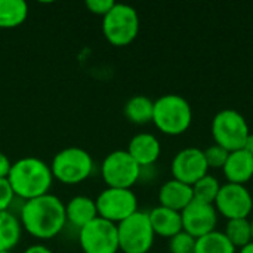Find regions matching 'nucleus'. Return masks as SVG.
<instances>
[{"instance_id":"nucleus-7","label":"nucleus","mask_w":253,"mask_h":253,"mask_svg":"<svg viewBox=\"0 0 253 253\" xmlns=\"http://www.w3.org/2000/svg\"><path fill=\"white\" fill-rule=\"evenodd\" d=\"M119 248L125 253H147L154 243V231L148 212H135L127 219L117 224Z\"/></svg>"},{"instance_id":"nucleus-4","label":"nucleus","mask_w":253,"mask_h":253,"mask_svg":"<svg viewBox=\"0 0 253 253\" xmlns=\"http://www.w3.org/2000/svg\"><path fill=\"white\" fill-rule=\"evenodd\" d=\"M93 169L90 154L79 147H68L58 151L50 163L52 176L62 184L74 185L89 178Z\"/></svg>"},{"instance_id":"nucleus-27","label":"nucleus","mask_w":253,"mask_h":253,"mask_svg":"<svg viewBox=\"0 0 253 253\" xmlns=\"http://www.w3.org/2000/svg\"><path fill=\"white\" fill-rule=\"evenodd\" d=\"M114 4L116 1L113 0H87L86 1V7L89 9V12L93 15H99L102 18L113 9Z\"/></svg>"},{"instance_id":"nucleus-23","label":"nucleus","mask_w":253,"mask_h":253,"mask_svg":"<svg viewBox=\"0 0 253 253\" xmlns=\"http://www.w3.org/2000/svg\"><path fill=\"white\" fill-rule=\"evenodd\" d=\"M224 234L228 237V240L237 248H245L252 242V230H251V221L248 218H237V219H228Z\"/></svg>"},{"instance_id":"nucleus-12","label":"nucleus","mask_w":253,"mask_h":253,"mask_svg":"<svg viewBox=\"0 0 253 253\" xmlns=\"http://www.w3.org/2000/svg\"><path fill=\"white\" fill-rule=\"evenodd\" d=\"M170 169L175 179L188 185H194L200 178L208 175L209 166L206 163L203 150L187 147L175 154Z\"/></svg>"},{"instance_id":"nucleus-32","label":"nucleus","mask_w":253,"mask_h":253,"mask_svg":"<svg viewBox=\"0 0 253 253\" xmlns=\"http://www.w3.org/2000/svg\"><path fill=\"white\" fill-rule=\"evenodd\" d=\"M239 253H253V242H251L249 245H246L245 248H242Z\"/></svg>"},{"instance_id":"nucleus-17","label":"nucleus","mask_w":253,"mask_h":253,"mask_svg":"<svg viewBox=\"0 0 253 253\" xmlns=\"http://www.w3.org/2000/svg\"><path fill=\"white\" fill-rule=\"evenodd\" d=\"M148 218L153 227L154 234L162 236V237H173L179 231H182V216L181 212L165 208V206H157L148 212Z\"/></svg>"},{"instance_id":"nucleus-14","label":"nucleus","mask_w":253,"mask_h":253,"mask_svg":"<svg viewBox=\"0 0 253 253\" xmlns=\"http://www.w3.org/2000/svg\"><path fill=\"white\" fill-rule=\"evenodd\" d=\"M126 151L141 168H144L157 162L162 153V145L153 133L141 132L130 139Z\"/></svg>"},{"instance_id":"nucleus-10","label":"nucleus","mask_w":253,"mask_h":253,"mask_svg":"<svg viewBox=\"0 0 253 253\" xmlns=\"http://www.w3.org/2000/svg\"><path fill=\"white\" fill-rule=\"evenodd\" d=\"M79 242L84 253H117L120 251L117 225L99 216L79 230Z\"/></svg>"},{"instance_id":"nucleus-21","label":"nucleus","mask_w":253,"mask_h":253,"mask_svg":"<svg viewBox=\"0 0 253 253\" xmlns=\"http://www.w3.org/2000/svg\"><path fill=\"white\" fill-rule=\"evenodd\" d=\"M21 222L10 212H0V252H10L21 239Z\"/></svg>"},{"instance_id":"nucleus-28","label":"nucleus","mask_w":253,"mask_h":253,"mask_svg":"<svg viewBox=\"0 0 253 253\" xmlns=\"http://www.w3.org/2000/svg\"><path fill=\"white\" fill-rule=\"evenodd\" d=\"M15 194L7 178L0 179V212H6L13 200Z\"/></svg>"},{"instance_id":"nucleus-5","label":"nucleus","mask_w":253,"mask_h":253,"mask_svg":"<svg viewBox=\"0 0 253 253\" xmlns=\"http://www.w3.org/2000/svg\"><path fill=\"white\" fill-rule=\"evenodd\" d=\"M102 33L108 43L126 46L139 33V16L135 7L126 3H116L102 18Z\"/></svg>"},{"instance_id":"nucleus-2","label":"nucleus","mask_w":253,"mask_h":253,"mask_svg":"<svg viewBox=\"0 0 253 253\" xmlns=\"http://www.w3.org/2000/svg\"><path fill=\"white\" fill-rule=\"evenodd\" d=\"M7 181L13 194L27 200L49 193L53 176L50 166L36 157H24L12 163Z\"/></svg>"},{"instance_id":"nucleus-34","label":"nucleus","mask_w":253,"mask_h":253,"mask_svg":"<svg viewBox=\"0 0 253 253\" xmlns=\"http://www.w3.org/2000/svg\"><path fill=\"white\" fill-rule=\"evenodd\" d=\"M0 253H12V252H0Z\"/></svg>"},{"instance_id":"nucleus-24","label":"nucleus","mask_w":253,"mask_h":253,"mask_svg":"<svg viewBox=\"0 0 253 253\" xmlns=\"http://www.w3.org/2000/svg\"><path fill=\"white\" fill-rule=\"evenodd\" d=\"M193 187V196L196 200L205 202V203H215L216 196L219 193L221 184L218 181V178H215L213 175H205L203 178H200Z\"/></svg>"},{"instance_id":"nucleus-20","label":"nucleus","mask_w":253,"mask_h":253,"mask_svg":"<svg viewBox=\"0 0 253 253\" xmlns=\"http://www.w3.org/2000/svg\"><path fill=\"white\" fill-rule=\"evenodd\" d=\"M153 113L154 101L145 95H135L125 105L126 119L136 125H145L148 122H153Z\"/></svg>"},{"instance_id":"nucleus-26","label":"nucleus","mask_w":253,"mask_h":253,"mask_svg":"<svg viewBox=\"0 0 253 253\" xmlns=\"http://www.w3.org/2000/svg\"><path fill=\"white\" fill-rule=\"evenodd\" d=\"M203 153H205V159H206L208 166L213 168V169L224 168V165L228 159V154H230L228 150H225L224 147H221L218 144L208 147L206 150H203Z\"/></svg>"},{"instance_id":"nucleus-31","label":"nucleus","mask_w":253,"mask_h":253,"mask_svg":"<svg viewBox=\"0 0 253 253\" xmlns=\"http://www.w3.org/2000/svg\"><path fill=\"white\" fill-rule=\"evenodd\" d=\"M243 150H246L249 154H252L253 156V133L251 132L249 133V136L246 138V142H245V147H243Z\"/></svg>"},{"instance_id":"nucleus-9","label":"nucleus","mask_w":253,"mask_h":253,"mask_svg":"<svg viewBox=\"0 0 253 253\" xmlns=\"http://www.w3.org/2000/svg\"><path fill=\"white\" fill-rule=\"evenodd\" d=\"M95 203L98 216L116 225L138 212V199L130 188H107Z\"/></svg>"},{"instance_id":"nucleus-11","label":"nucleus","mask_w":253,"mask_h":253,"mask_svg":"<svg viewBox=\"0 0 253 253\" xmlns=\"http://www.w3.org/2000/svg\"><path fill=\"white\" fill-rule=\"evenodd\" d=\"M213 205L227 219L248 218L253 209V197L243 184L227 182L221 185Z\"/></svg>"},{"instance_id":"nucleus-25","label":"nucleus","mask_w":253,"mask_h":253,"mask_svg":"<svg viewBox=\"0 0 253 253\" xmlns=\"http://www.w3.org/2000/svg\"><path fill=\"white\" fill-rule=\"evenodd\" d=\"M169 251L170 253H194L196 237L182 230L169 239Z\"/></svg>"},{"instance_id":"nucleus-19","label":"nucleus","mask_w":253,"mask_h":253,"mask_svg":"<svg viewBox=\"0 0 253 253\" xmlns=\"http://www.w3.org/2000/svg\"><path fill=\"white\" fill-rule=\"evenodd\" d=\"M28 4L24 0H0V28H15L25 22Z\"/></svg>"},{"instance_id":"nucleus-16","label":"nucleus","mask_w":253,"mask_h":253,"mask_svg":"<svg viewBox=\"0 0 253 253\" xmlns=\"http://www.w3.org/2000/svg\"><path fill=\"white\" fill-rule=\"evenodd\" d=\"M222 170L228 182L245 185L253 176V156L243 148L230 151Z\"/></svg>"},{"instance_id":"nucleus-13","label":"nucleus","mask_w":253,"mask_h":253,"mask_svg":"<svg viewBox=\"0 0 253 253\" xmlns=\"http://www.w3.org/2000/svg\"><path fill=\"white\" fill-rule=\"evenodd\" d=\"M182 230L199 239L208 233L215 231L218 222V211L215 205L193 199V202L181 212Z\"/></svg>"},{"instance_id":"nucleus-6","label":"nucleus","mask_w":253,"mask_h":253,"mask_svg":"<svg viewBox=\"0 0 253 253\" xmlns=\"http://www.w3.org/2000/svg\"><path fill=\"white\" fill-rule=\"evenodd\" d=\"M249 133V125L245 116L237 110L224 108L218 111L212 120V135L215 144L224 147L228 151L243 148Z\"/></svg>"},{"instance_id":"nucleus-15","label":"nucleus","mask_w":253,"mask_h":253,"mask_svg":"<svg viewBox=\"0 0 253 253\" xmlns=\"http://www.w3.org/2000/svg\"><path fill=\"white\" fill-rule=\"evenodd\" d=\"M193 187L184 184L175 178L166 181L159 191V202L160 206L182 212L191 202H193Z\"/></svg>"},{"instance_id":"nucleus-1","label":"nucleus","mask_w":253,"mask_h":253,"mask_svg":"<svg viewBox=\"0 0 253 253\" xmlns=\"http://www.w3.org/2000/svg\"><path fill=\"white\" fill-rule=\"evenodd\" d=\"M65 222V205L49 193L27 200L21 211V225L30 236L40 240L56 237Z\"/></svg>"},{"instance_id":"nucleus-3","label":"nucleus","mask_w":253,"mask_h":253,"mask_svg":"<svg viewBox=\"0 0 253 253\" xmlns=\"http://www.w3.org/2000/svg\"><path fill=\"white\" fill-rule=\"evenodd\" d=\"M193 120V110L190 102L178 93H166L154 101L153 122L168 135L184 133Z\"/></svg>"},{"instance_id":"nucleus-22","label":"nucleus","mask_w":253,"mask_h":253,"mask_svg":"<svg viewBox=\"0 0 253 253\" xmlns=\"http://www.w3.org/2000/svg\"><path fill=\"white\" fill-rule=\"evenodd\" d=\"M194 253H236V246L222 231H212L196 239Z\"/></svg>"},{"instance_id":"nucleus-33","label":"nucleus","mask_w":253,"mask_h":253,"mask_svg":"<svg viewBox=\"0 0 253 253\" xmlns=\"http://www.w3.org/2000/svg\"><path fill=\"white\" fill-rule=\"evenodd\" d=\"M251 230H252V242H253V219L251 221Z\"/></svg>"},{"instance_id":"nucleus-29","label":"nucleus","mask_w":253,"mask_h":253,"mask_svg":"<svg viewBox=\"0 0 253 253\" xmlns=\"http://www.w3.org/2000/svg\"><path fill=\"white\" fill-rule=\"evenodd\" d=\"M10 168H12L10 160L7 159L6 154H3V153L0 151V179L7 178V175H9V172H10Z\"/></svg>"},{"instance_id":"nucleus-30","label":"nucleus","mask_w":253,"mask_h":253,"mask_svg":"<svg viewBox=\"0 0 253 253\" xmlns=\"http://www.w3.org/2000/svg\"><path fill=\"white\" fill-rule=\"evenodd\" d=\"M24 253H52V251L47 249L43 245H33V246H30Z\"/></svg>"},{"instance_id":"nucleus-18","label":"nucleus","mask_w":253,"mask_h":253,"mask_svg":"<svg viewBox=\"0 0 253 253\" xmlns=\"http://www.w3.org/2000/svg\"><path fill=\"white\" fill-rule=\"evenodd\" d=\"M65 216L79 230L98 218L95 200L86 196H76L65 205Z\"/></svg>"},{"instance_id":"nucleus-8","label":"nucleus","mask_w":253,"mask_h":253,"mask_svg":"<svg viewBox=\"0 0 253 253\" xmlns=\"http://www.w3.org/2000/svg\"><path fill=\"white\" fill-rule=\"evenodd\" d=\"M141 166L126 150L110 153L102 165V179L108 188H132L141 176Z\"/></svg>"}]
</instances>
